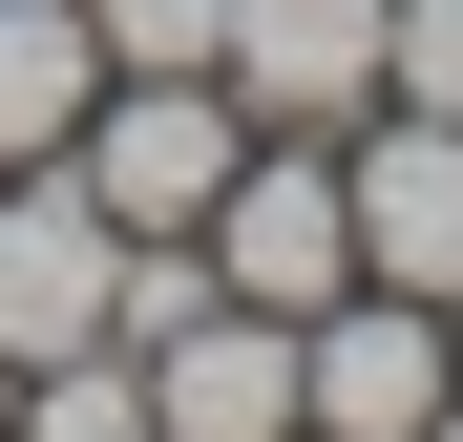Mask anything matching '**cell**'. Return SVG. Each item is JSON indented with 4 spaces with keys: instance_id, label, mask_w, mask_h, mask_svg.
Returning <instances> with one entry per match:
<instances>
[{
    "instance_id": "7c38bea8",
    "label": "cell",
    "mask_w": 463,
    "mask_h": 442,
    "mask_svg": "<svg viewBox=\"0 0 463 442\" xmlns=\"http://www.w3.org/2000/svg\"><path fill=\"white\" fill-rule=\"evenodd\" d=\"M421 442H463V380H442V421H421Z\"/></svg>"
},
{
    "instance_id": "52a82bcc",
    "label": "cell",
    "mask_w": 463,
    "mask_h": 442,
    "mask_svg": "<svg viewBox=\"0 0 463 442\" xmlns=\"http://www.w3.org/2000/svg\"><path fill=\"white\" fill-rule=\"evenodd\" d=\"M147 442H295V316L211 295L190 337H147Z\"/></svg>"
},
{
    "instance_id": "30bf717a",
    "label": "cell",
    "mask_w": 463,
    "mask_h": 442,
    "mask_svg": "<svg viewBox=\"0 0 463 442\" xmlns=\"http://www.w3.org/2000/svg\"><path fill=\"white\" fill-rule=\"evenodd\" d=\"M379 106H442L463 127V0H379Z\"/></svg>"
},
{
    "instance_id": "5b68a950",
    "label": "cell",
    "mask_w": 463,
    "mask_h": 442,
    "mask_svg": "<svg viewBox=\"0 0 463 442\" xmlns=\"http://www.w3.org/2000/svg\"><path fill=\"white\" fill-rule=\"evenodd\" d=\"M337 190H358V274H379V295H442V316H463V127H442V106H379V127H337Z\"/></svg>"
},
{
    "instance_id": "3957f363",
    "label": "cell",
    "mask_w": 463,
    "mask_h": 442,
    "mask_svg": "<svg viewBox=\"0 0 463 442\" xmlns=\"http://www.w3.org/2000/svg\"><path fill=\"white\" fill-rule=\"evenodd\" d=\"M463 380V337H442V295H337V316H295V442H421Z\"/></svg>"
},
{
    "instance_id": "ba28073f",
    "label": "cell",
    "mask_w": 463,
    "mask_h": 442,
    "mask_svg": "<svg viewBox=\"0 0 463 442\" xmlns=\"http://www.w3.org/2000/svg\"><path fill=\"white\" fill-rule=\"evenodd\" d=\"M85 85H106L85 0H0V169H63V127H85Z\"/></svg>"
},
{
    "instance_id": "7a4b0ae2",
    "label": "cell",
    "mask_w": 463,
    "mask_h": 442,
    "mask_svg": "<svg viewBox=\"0 0 463 442\" xmlns=\"http://www.w3.org/2000/svg\"><path fill=\"white\" fill-rule=\"evenodd\" d=\"M190 232H211V274L253 295V316H337V295H358V190H337L317 127H253V147H232V190L190 211Z\"/></svg>"
},
{
    "instance_id": "277c9868",
    "label": "cell",
    "mask_w": 463,
    "mask_h": 442,
    "mask_svg": "<svg viewBox=\"0 0 463 442\" xmlns=\"http://www.w3.org/2000/svg\"><path fill=\"white\" fill-rule=\"evenodd\" d=\"M211 85L253 127H379V0H211Z\"/></svg>"
},
{
    "instance_id": "9c48e42d",
    "label": "cell",
    "mask_w": 463,
    "mask_h": 442,
    "mask_svg": "<svg viewBox=\"0 0 463 442\" xmlns=\"http://www.w3.org/2000/svg\"><path fill=\"white\" fill-rule=\"evenodd\" d=\"M0 442H147V358H127V337H85V358H22Z\"/></svg>"
},
{
    "instance_id": "8992f818",
    "label": "cell",
    "mask_w": 463,
    "mask_h": 442,
    "mask_svg": "<svg viewBox=\"0 0 463 442\" xmlns=\"http://www.w3.org/2000/svg\"><path fill=\"white\" fill-rule=\"evenodd\" d=\"M106 274H127V232L85 211V169H0V358H85Z\"/></svg>"
},
{
    "instance_id": "6da1fadb",
    "label": "cell",
    "mask_w": 463,
    "mask_h": 442,
    "mask_svg": "<svg viewBox=\"0 0 463 442\" xmlns=\"http://www.w3.org/2000/svg\"><path fill=\"white\" fill-rule=\"evenodd\" d=\"M232 147H253V106H232L211 63H106L85 127H63V169H85L106 232H190V211L232 190Z\"/></svg>"
},
{
    "instance_id": "8fae6325",
    "label": "cell",
    "mask_w": 463,
    "mask_h": 442,
    "mask_svg": "<svg viewBox=\"0 0 463 442\" xmlns=\"http://www.w3.org/2000/svg\"><path fill=\"white\" fill-rule=\"evenodd\" d=\"M106 63H211V0H85Z\"/></svg>"
}]
</instances>
